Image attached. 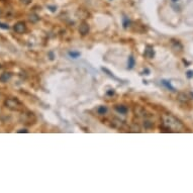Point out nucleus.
Returning <instances> with one entry per match:
<instances>
[{"label":"nucleus","instance_id":"1","mask_svg":"<svg viewBox=\"0 0 193 193\" xmlns=\"http://www.w3.org/2000/svg\"><path fill=\"white\" fill-rule=\"evenodd\" d=\"M5 104L7 105L8 108H10V109H12V110L21 109V104H20V102L18 100H16V99H13V98L7 99V100L5 101Z\"/></svg>","mask_w":193,"mask_h":193},{"label":"nucleus","instance_id":"2","mask_svg":"<svg viewBox=\"0 0 193 193\" xmlns=\"http://www.w3.org/2000/svg\"><path fill=\"white\" fill-rule=\"evenodd\" d=\"M14 28L15 33H26V23H24L23 21H18L17 23L14 24V28Z\"/></svg>","mask_w":193,"mask_h":193},{"label":"nucleus","instance_id":"3","mask_svg":"<svg viewBox=\"0 0 193 193\" xmlns=\"http://www.w3.org/2000/svg\"><path fill=\"white\" fill-rule=\"evenodd\" d=\"M10 77H11L10 73H3L0 76V81H1V82H7L10 79Z\"/></svg>","mask_w":193,"mask_h":193},{"label":"nucleus","instance_id":"4","mask_svg":"<svg viewBox=\"0 0 193 193\" xmlns=\"http://www.w3.org/2000/svg\"><path fill=\"white\" fill-rule=\"evenodd\" d=\"M79 31H80L81 33H83V35H86V33H88V31H89V26H88L86 23H83L82 26H80V28H79Z\"/></svg>","mask_w":193,"mask_h":193},{"label":"nucleus","instance_id":"5","mask_svg":"<svg viewBox=\"0 0 193 193\" xmlns=\"http://www.w3.org/2000/svg\"><path fill=\"white\" fill-rule=\"evenodd\" d=\"M115 109L118 111L119 113H121V114H124V113L128 112V108H126V106H123V105H118V106H116V107H115Z\"/></svg>","mask_w":193,"mask_h":193},{"label":"nucleus","instance_id":"6","mask_svg":"<svg viewBox=\"0 0 193 193\" xmlns=\"http://www.w3.org/2000/svg\"><path fill=\"white\" fill-rule=\"evenodd\" d=\"M133 66H135V59H133V57H129L128 58V69H133Z\"/></svg>","mask_w":193,"mask_h":193},{"label":"nucleus","instance_id":"7","mask_svg":"<svg viewBox=\"0 0 193 193\" xmlns=\"http://www.w3.org/2000/svg\"><path fill=\"white\" fill-rule=\"evenodd\" d=\"M145 55L147 57H149V58H152V57L154 56V51L152 49H148L146 51V53H145Z\"/></svg>","mask_w":193,"mask_h":193},{"label":"nucleus","instance_id":"8","mask_svg":"<svg viewBox=\"0 0 193 193\" xmlns=\"http://www.w3.org/2000/svg\"><path fill=\"white\" fill-rule=\"evenodd\" d=\"M38 19L40 18H38V16L37 14H31V17H29V20H31V22H37Z\"/></svg>","mask_w":193,"mask_h":193},{"label":"nucleus","instance_id":"9","mask_svg":"<svg viewBox=\"0 0 193 193\" xmlns=\"http://www.w3.org/2000/svg\"><path fill=\"white\" fill-rule=\"evenodd\" d=\"M106 111H107V108H106L105 106H100V107L98 108V113H99V114H104Z\"/></svg>","mask_w":193,"mask_h":193},{"label":"nucleus","instance_id":"10","mask_svg":"<svg viewBox=\"0 0 193 193\" xmlns=\"http://www.w3.org/2000/svg\"><path fill=\"white\" fill-rule=\"evenodd\" d=\"M163 84H164V85H165L167 88H170V89H171L172 91H174V88L172 87V86H171V84H170V83H168L167 81H165V80H164V81H163Z\"/></svg>","mask_w":193,"mask_h":193},{"label":"nucleus","instance_id":"11","mask_svg":"<svg viewBox=\"0 0 193 193\" xmlns=\"http://www.w3.org/2000/svg\"><path fill=\"white\" fill-rule=\"evenodd\" d=\"M69 55L71 56L72 58H74V59H75V58H78V57L80 56V54H79V53H74V52H70Z\"/></svg>","mask_w":193,"mask_h":193},{"label":"nucleus","instance_id":"12","mask_svg":"<svg viewBox=\"0 0 193 193\" xmlns=\"http://www.w3.org/2000/svg\"><path fill=\"white\" fill-rule=\"evenodd\" d=\"M128 24H129V20H128V18L124 17V18H123V26L126 28H128Z\"/></svg>","mask_w":193,"mask_h":193},{"label":"nucleus","instance_id":"13","mask_svg":"<svg viewBox=\"0 0 193 193\" xmlns=\"http://www.w3.org/2000/svg\"><path fill=\"white\" fill-rule=\"evenodd\" d=\"M0 28L8 29V28H9V26H8L7 24H5V23H1V22H0Z\"/></svg>","mask_w":193,"mask_h":193},{"label":"nucleus","instance_id":"14","mask_svg":"<svg viewBox=\"0 0 193 193\" xmlns=\"http://www.w3.org/2000/svg\"><path fill=\"white\" fill-rule=\"evenodd\" d=\"M20 2L23 4H26V5H28V4H29L31 2V0H20Z\"/></svg>","mask_w":193,"mask_h":193},{"label":"nucleus","instance_id":"15","mask_svg":"<svg viewBox=\"0 0 193 193\" xmlns=\"http://www.w3.org/2000/svg\"><path fill=\"white\" fill-rule=\"evenodd\" d=\"M192 76H193V71H189V72H188V73H187V77H188V78H191Z\"/></svg>","mask_w":193,"mask_h":193},{"label":"nucleus","instance_id":"16","mask_svg":"<svg viewBox=\"0 0 193 193\" xmlns=\"http://www.w3.org/2000/svg\"><path fill=\"white\" fill-rule=\"evenodd\" d=\"M18 133H28V131H26V129H21V131H19Z\"/></svg>","mask_w":193,"mask_h":193},{"label":"nucleus","instance_id":"17","mask_svg":"<svg viewBox=\"0 0 193 193\" xmlns=\"http://www.w3.org/2000/svg\"><path fill=\"white\" fill-rule=\"evenodd\" d=\"M1 14H2V11H1V9H0V16H1Z\"/></svg>","mask_w":193,"mask_h":193},{"label":"nucleus","instance_id":"18","mask_svg":"<svg viewBox=\"0 0 193 193\" xmlns=\"http://www.w3.org/2000/svg\"><path fill=\"white\" fill-rule=\"evenodd\" d=\"M172 1H173V2H176V1H177V0H172Z\"/></svg>","mask_w":193,"mask_h":193},{"label":"nucleus","instance_id":"19","mask_svg":"<svg viewBox=\"0 0 193 193\" xmlns=\"http://www.w3.org/2000/svg\"><path fill=\"white\" fill-rule=\"evenodd\" d=\"M0 70H1V65H0Z\"/></svg>","mask_w":193,"mask_h":193}]
</instances>
